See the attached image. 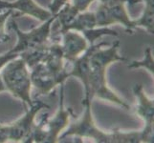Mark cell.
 I'll return each instance as SVG.
<instances>
[{"mask_svg":"<svg viewBox=\"0 0 154 143\" xmlns=\"http://www.w3.org/2000/svg\"><path fill=\"white\" fill-rule=\"evenodd\" d=\"M1 70V76L6 90L13 94V97L22 102L26 111L34 103L31 97L33 86L31 82L30 69L26 62L20 56H17L8 62Z\"/></svg>","mask_w":154,"mask_h":143,"instance_id":"2","label":"cell"},{"mask_svg":"<svg viewBox=\"0 0 154 143\" xmlns=\"http://www.w3.org/2000/svg\"><path fill=\"white\" fill-rule=\"evenodd\" d=\"M100 4H103L105 6H109V5H113L117 3H125V4H129L131 6L136 5L138 3L142 2L141 0H98Z\"/></svg>","mask_w":154,"mask_h":143,"instance_id":"23","label":"cell"},{"mask_svg":"<svg viewBox=\"0 0 154 143\" xmlns=\"http://www.w3.org/2000/svg\"><path fill=\"white\" fill-rule=\"evenodd\" d=\"M18 55H14V54H9L8 52H4V54L0 55V70L7 64L8 62H10L11 60H13L14 58L17 57Z\"/></svg>","mask_w":154,"mask_h":143,"instance_id":"24","label":"cell"},{"mask_svg":"<svg viewBox=\"0 0 154 143\" xmlns=\"http://www.w3.org/2000/svg\"><path fill=\"white\" fill-rule=\"evenodd\" d=\"M60 36L63 57L69 63H72L79 56H81L90 46L86 38L79 31H67L60 34Z\"/></svg>","mask_w":154,"mask_h":143,"instance_id":"10","label":"cell"},{"mask_svg":"<svg viewBox=\"0 0 154 143\" xmlns=\"http://www.w3.org/2000/svg\"><path fill=\"white\" fill-rule=\"evenodd\" d=\"M145 3L141 16L134 20L136 28L145 29L148 34L154 33V0H141Z\"/></svg>","mask_w":154,"mask_h":143,"instance_id":"15","label":"cell"},{"mask_svg":"<svg viewBox=\"0 0 154 143\" xmlns=\"http://www.w3.org/2000/svg\"><path fill=\"white\" fill-rule=\"evenodd\" d=\"M64 61L65 59L63 57V52L60 42L49 43L45 57L43 59V63L57 75L68 78L70 77L69 76V71H67Z\"/></svg>","mask_w":154,"mask_h":143,"instance_id":"12","label":"cell"},{"mask_svg":"<svg viewBox=\"0 0 154 143\" xmlns=\"http://www.w3.org/2000/svg\"><path fill=\"white\" fill-rule=\"evenodd\" d=\"M129 69H139L144 68L147 70L151 75H154V60H153V55H152V49L150 47H147L145 51V57L143 60L140 61H132L128 64Z\"/></svg>","mask_w":154,"mask_h":143,"instance_id":"18","label":"cell"},{"mask_svg":"<svg viewBox=\"0 0 154 143\" xmlns=\"http://www.w3.org/2000/svg\"><path fill=\"white\" fill-rule=\"evenodd\" d=\"M8 132L6 125H0V143L8 142Z\"/></svg>","mask_w":154,"mask_h":143,"instance_id":"25","label":"cell"},{"mask_svg":"<svg viewBox=\"0 0 154 143\" xmlns=\"http://www.w3.org/2000/svg\"><path fill=\"white\" fill-rule=\"evenodd\" d=\"M7 10H12L14 12L18 13L20 15H29L41 22H44L53 16L49 10L42 8L35 2V0H15L13 2L0 0V12Z\"/></svg>","mask_w":154,"mask_h":143,"instance_id":"11","label":"cell"},{"mask_svg":"<svg viewBox=\"0 0 154 143\" xmlns=\"http://www.w3.org/2000/svg\"><path fill=\"white\" fill-rule=\"evenodd\" d=\"M43 109H50V106L40 99H35L33 105L25 111L23 116L14 122L6 125L9 141L28 142L35 126V116Z\"/></svg>","mask_w":154,"mask_h":143,"instance_id":"6","label":"cell"},{"mask_svg":"<svg viewBox=\"0 0 154 143\" xmlns=\"http://www.w3.org/2000/svg\"><path fill=\"white\" fill-rule=\"evenodd\" d=\"M79 13L72 6L70 2L66 3L58 10V13L56 14V21H57L58 23V34L60 35L69 31V27Z\"/></svg>","mask_w":154,"mask_h":143,"instance_id":"14","label":"cell"},{"mask_svg":"<svg viewBox=\"0 0 154 143\" xmlns=\"http://www.w3.org/2000/svg\"><path fill=\"white\" fill-rule=\"evenodd\" d=\"M96 0H71V5L79 13L85 12L91 6V4Z\"/></svg>","mask_w":154,"mask_h":143,"instance_id":"21","label":"cell"},{"mask_svg":"<svg viewBox=\"0 0 154 143\" xmlns=\"http://www.w3.org/2000/svg\"><path fill=\"white\" fill-rule=\"evenodd\" d=\"M55 20L56 15H53L49 19L42 22V24L38 27L26 33V31H22L19 29L17 22L13 18L12 22H11V28L17 34V41L12 49L8 51V52L19 56V55L22 52L47 46L49 44L52 27Z\"/></svg>","mask_w":154,"mask_h":143,"instance_id":"5","label":"cell"},{"mask_svg":"<svg viewBox=\"0 0 154 143\" xmlns=\"http://www.w3.org/2000/svg\"><path fill=\"white\" fill-rule=\"evenodd\" d=\"M31 82L38 95H47L57 86L64 83L66 77L58 76L51 69L47 67L43 62L38 63L32 69H30Z\"/></svg>","mask_w":154,"mask_h":143,"instance_id":"7","label":"cell"},{"mask_svg":"<svg viewBox=\"0 0 154 143\" xmlns=\"http://www.w3.org/2000/svg\"><path fill=\"white\" fill-rule=\"evenodd\" d=\"M106 8H107L110 16L113 19L115 24L123 25L125 28L126 31H128V33H132L134 31V29L136 28L134 20H132L128 13H127L125 3H117L113 5H109V6H106Z\"/></svg>","mask_w":154,"mask_h":143,"instance_id":"13","label":"cell"},{"mask_svg":"<svg viewBox=\"0 0 154 143\" xmlns=\"http://www.w3.org/2000/svg\"><path fill=\"white\" fill-rule=\"evenodd\" d=\"M14 13V12L12 10L0 12V44L5 43L9 40V34L6 31V23Z\"/></svg>","mask_w":154,"mask_h":143,"instance_id":"20","label":"cell"},{"mask_svg":"<svg viewBox=\"0 0 154 143\" xmlns=\"http://www.w3.org/2000/svg\"><path fill=\"white\" fill-rule=\"evenodd\" d=\"M108 44L106 42H100L98 44L90 45L88 49L83 54L79 56L76 60H74L72 64V69L69 71V76H74L82 81L84 87V98L83 101H91L88 98V90H89V73H90V57L92 52L99 47H106Z\"/></svg>","mask_w":154,"mask_h":143,"instance_id":"9","label":"cell"},{"mask_svg":"<svg viewBox=\"0 0 154 143\" xmlns=\"http://www.w3.org/2000/svg\"><path fill=\"white\" fill-rule=\"evenodd\" d=\"M60 93L57 111L52 118H49L48 114H45L43 118L38 124H35L28 142H58V137L70 123V118L73 115V111L70 108L66 109L64 106V83L60 84Z\"/></svg>","mask_w":154,"mask_h":143,"instance_id":"3","label":"cell"},{"mask_svg":"<svg viewBox=\"0 0 154 143\" xmlns=\"http://www.w3.org/2000/svg\"><path fill=\"white\" fill-rule=\"evenodd\" d=\"M5 91H7V90H6V87H5V84L3 81V78L1 76V73H0V93L5 92Z\"/></svg>","mask_w":154,"mask_h":143,"instance_id":"26","label":"cell"},{"mask_svg":"<svg viewBox=\"0 0 154 143\" xmlns=\"http://www.w3.org/2000/svg\"><path fill=\"white\" fill-rule=\"evenodd\" d=\"M133 94L137 100L136 113L145 123L142 131L147 139L148 143L154 142L153 123H154V101L146 94L142 84H136L133 87Z\"/></svg>","mask_w":154,"mask_h":143,"instance_id":"8","label":"cell"},{"mask_svg":"<svg viewBox=\"0 0 154 143\" xmlns=\"http://www.w3.org/2000/svg\"><path fill=\"white\" fill-rule=\"evenodd\" d=\"M97 27L96 17H95L94 12L91 10H85V12L79 13L73 23L69 27V31H76L82 33L83 31L91 30Z\"/></svg>","mask_w":154,"mask_h":143,"instance_id":"16","label":"cell"},{"mask_svg":"<svg viewBox=\"0 0 154 143\" xmlns=\"http://www.w3.org/2000/svg\"><path fill=\"white\" fill-rule=\"evenodd\" d=\"M84 113L79 119L69 124L67 128L62 132L58 137V142L69 136H76L79 139H90L97 143H114L113 133H106L100 130L95 124L92 115L91 101H83Z\"/></svg>","mask_w":154,"mask_h":143,"instance_id":"4","label":"cell"},{"mask_svg":"<svg viewBox=\"0 0 154 143\" xmlns=\"http://www.w3.org/2000/svg\"><path fill=\"white\" fill-rule=\"evenodd\" d=\"M119 47L120 41H116L108 48L99 47L92 52L90 57L88 98L92 100L94 97H98L129 110L130 106L109 88L106 79V72L112 63L127 61L125 57L119 55Z\"/></svg>","mask_w":154,"mask_h":143,"instance_id":"1","label":"cell"},{"mask_svg":"<svg viewBox=\"0 0 154 143\" xmlns=\"http://www.w3.org/2000/svg\"><path fill=\"white\" fill-rule=\"evenodd\" d=\"M84 37L88 41L89 45H94L96 40H98L103 35H111V36H119V34L116 31L109 29L108 27H96L91 30L82 31Z\"/></svg>","mask_w":154,"mask_h":143,"instance_id":"17","label":"cell"},{"mask_svg":"<svg viewBox=\"0 0 154 143\" xmlns=\"http://www.w3.org/2000/svg\"><path fill=\"white\" fill-rule=\"evenodd\" d=\"M95 17H96L97 27H109V26L115 25L113 19L111 18L108 13V10L103 4L99 5L96 10H94Z\"/></svg>","mask_w":154,"mask_h":143,"instance_id":"19","label":"cell"},{"mask_svg":"<svg viewBox=\"0 0 154 143\" xmlns=\"http://www.w3.org/2000/svg\"><path fill=\"white\" fill-rule=\"evenodd\" d=\"M70 0H52L51 3L49 4L48 10L53 15H56L58 10H60L66 3H68Z\"/></svg>","mask_w":154,"mask_h":143,"instance_id":"22","label":"cell"}]
</instances>
